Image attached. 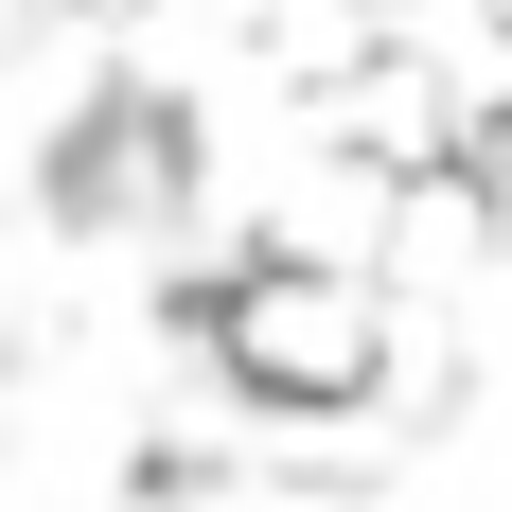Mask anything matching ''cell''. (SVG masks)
I'll list each match as a JSON object with an SVG mask.
<instances>
[{"label": "cell", "instance_id": "6da1fadb", "mask_svg": "<svg viewBox=\"0 0 512 512\" xmlns=\"http://www.w3.org/2000/svg\"><path fill=\"white\" fill-rule=\"evenodd\" d=\"M212 354L248 371L265 407H354L371 354H389V318H371L354 283H318V265H248V283L212 301Z\"/></svg>", "mask_w": 512, "mask_h": 512}, {"label": "cell", "instance_id": "7a4b0ae2", "mask_svg": "<svg viewBox=\"0 0 512 512\" xmlns=\"http://www.w3.org/2000/svg\"><path fill=\"white\" fill-rule=\"evenodd\" d=\"M89 18H142V0H89Z\"/></svg>", "mask_w": 512, "mask_h": 512}]
</instances>
